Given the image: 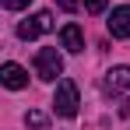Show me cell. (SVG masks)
Listing matches in <instances>:
<instances>
[{"label": "cell", "instance_id": "6da1fadb", "mask_svg": "<svg viewBox=\"0 0 130 130\" xmlns=\"http://www.w3.org/2000/svg\"><path fill=\"white\" fill-rule=\"evenodd\" d=\"M77 106H81V99H77V85L70 81V77H60L56 81V95H53V109H56V116H77Z\"/></svg>", "mask_w": 130, "mask_h": 130}, {"label": "cell", "instance_id": "7a4b0ae2", "mask_svg": "<svg viewBox=\"0 0 130 130\" xmlns=\"http://www.w3.org/2000/svg\"><path fill=\"white\" fill-rule=\"evenodd\" d=\"M102 91L112 95V99H120V102H130V67L120 63V67H112V70H106Z\"/></svg>", "mask_w": 130, "mask_h": 130}, {"label": "cell", "instance_id": "3957f363", "mask_svg": "<svg viewBox=\"0 0 130 130\" xmlns=\"http://www.w3.org/2000/svg\"><path fill=\"white\" fill-rule=\"evenodd\" d=\"M35 74H39L42 81L63 77V56H60V49H53V46L39 49V53H35Z\"/></svg>", "mask_w": 130, "mask_h": 130}, {"label": "cell", "instance_id": "277c9868", "mask_svg": "<svg viewBox=\"0 0 130 130\" xmlns=\"http://www.w3.org/2000/svg\"><path fill=\"white\" fill-rule=\"evenodd\" d=\"M46 32H53V14H49V11H35L28 21L18 25V39H25V42L39 39V35H46Z\"/></svg>", "mask_w": 130, "mask_h": 130}, {"label": "cell", "instance_id": "5b68a950", "mask_svg": "<svg viewBox=\"0 0 130 130\" xmlns=\"http://www.w3.org/2000/svg\"><path fill=\"white\" fill-rule=\"evenodd\" d=\"M109 35L112 39H130V4L123 7H112V14H109Z\"/></svg>", "mask_w": 130, "mask_h": 130}, {"label": "cell", "instance_id": "8992f818", "mask_svg": "<svg viewBox=\"0 0 130 130\" xmlns=\"http://www.w3.org/2000/svg\"><path fill=\"white\" fill-rule=\"evenodd\" d=\"M60 46H63L67 53H85V32H81V25H63L60 28Z\"/></svg>", "mask_w": 130, "mask_h": 130}, {"label": "cell", "instance_id": "52a82bcc", "mask_svg": "<svg viewBox=\"0 0 130 130\" xmlns=\"http://www.w3.org/2000/svg\"><path fill=\"white\" fill-rule=\"evenodd\" d=\"M0 81L11 88V91H18V88L28 85V70L18 67V63H4V67H0Z\"/></svg>", "mask_w": 130, "mask_h": 130}, {"label": "cell", "instance_id": "ba28073f", "mask_svg": "<svg viewBox=\"0 0 130 130\" xmlns=\"http://www.w3.org/2000/svg\"><path fill=\"white\" fill-rule=\"evenodd\" d=\"M46 123L49 120H46V112H39V109H28L25 112V127L28 130H46Z\"/></svg>", "mask_w": 130, "mask_h": 130}, {"label": "cell", "instance_id": "9c48e42d", "mask_svg": "<svg viewBox=\"0 0 130 130\" xmlns=\"http://www.w3.org/2000/svg\"><path fill=\"white\" fill-rule=\"evenodd\" d=\"M106 7H109V0H85V11H88V14H102Z\"/></svg>", "mask_w": 130, "mask_h": 130}, {"label": "cell", "instance_id": "30bf717a", "mask_svg": "<svg viewBox=\"0 0 130 130\" xmlns=\"http://www.w3.org/2000/svg\"><path fill=\"white\" fill-rule=\"evenodd\" d=\"M56 7H60V11H67V14H74V11L81 7V0H56Z\"/></svg>", "mask_w": 130, "mask_h": 130}, {"label": "cell", "instance_id": "8fae6325", "mask_svg": "<svg viewBox=\"0 0 130 130\" xmlns=\"http://www.w3.org/2000/svg\"><path fill=\"white\" fill-rule=\"evenodd\" d=\"M28 4H32V0H4V7H7V11H25Z\"/></svg>", "mask_w": 130, "mask_h": 130}]
</instances>
